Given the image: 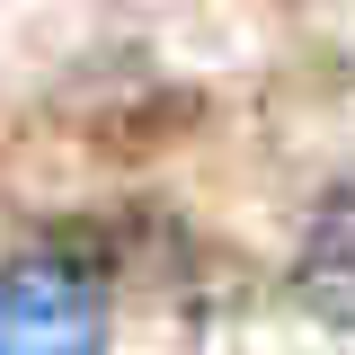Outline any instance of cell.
Here are the masks:
<instances>
[{
  "label": "cell",
  "instance_id": "6da1fadb",
  "mask_svg": "<svg viewBox=\"0 0 355 355\" xmlns=\"http://www.w3.org/2000/svg\"><path fill=\"white\" fill-rule=\"evenodd\" d=\"M107 293L71 258H18L0 275V355H98Z\"/></svg>",
  "mask_w": 355,
  "mask_h": 355
},
{
  "label": "cell",
  "instance_id": "7a4b0ae2",
  "mask_svg": "<svg viewBox=\"0 0 355 355\" xmlns=\"http://www.w3.org/2000/svg\"><path fill=\"white\" fill-rule=\"evenodd\" d=\"M302 293L320 311L355 320V196H329L311 214V240H302Z\"/></svg>",
  "mask_w": 355,
  "mask_h": 355
}]
</instances>
